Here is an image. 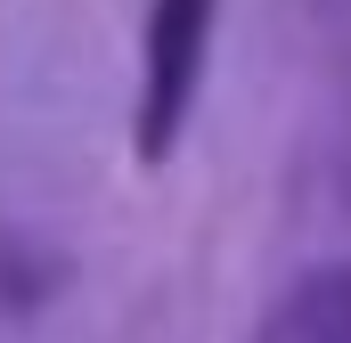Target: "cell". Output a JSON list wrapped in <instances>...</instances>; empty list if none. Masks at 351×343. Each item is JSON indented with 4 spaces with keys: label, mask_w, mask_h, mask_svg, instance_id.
<instances>
[{
    "label": "cell",
    "mask_w": 351,
    "mask_h": 343,
    "mask_svg": "<svg viewBox=\"0 0 351 343\" xmlns=\"http://www.w3.org/2000/svg\"><path fill=\"white\" fill-rule=\"evenodd\" d=\"M204 25H213V0H156V25H147V106H139V147L164 156L188 115V90L204 74Z\"/></svg>",
    "instance_id": "obj_1"
},
{
    "label": "cell",
    "mask_w": 351,
    "mask_h": 343,
    "mask_svg": "<svg viewBox=\"0 0 351 343\" xmlns=\"http://www.w3.org/2000/svg\"><path fill=\"white\" fill-rule=\"evenodd\" d=\"M262 343H351V270L302 278V286L278 303V319H269Z\"/></svg>",
    "instance_id": "obj_2"
}]
</instances>
